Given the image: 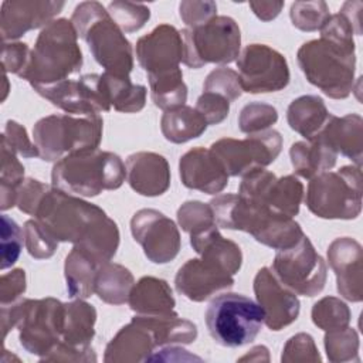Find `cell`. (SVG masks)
I'll use <instances>...</instances> for the list:
<instances>
[{
	"label": "cell",
	"mask_w": 363,
	"mask_h": 363,
	"mask_svg": "<svg viewBox=\"0 0 363 363\" xmlns=\"http://www.w3.org/2000/svg\"><path fill=\"white\" fill-rule=\"evenodd\" d=\"M34 218L58 242L79 245L101 262L111 261L119 247L118 225L101 207L55 187L45 193Z\"/></svg>",
	"instance_id": "6da1fadb"
},
{
	"label": "cell",
	"mask_w": 363,
	"mask_h": 363,
	"mask_svg": "<svg viewBox=\"0 0 363 363\" xmlns=\"http://www.w3.org/2000/svg\"><path fill=\"white\" fill-rule=\"evenodd\" d=\"M208 204L217 225L227 230L245 231L258 242L274 250L289 248L305 235L294 217L275 213L238 194H220Z\"/></svg>",
	"instance_id": "7a4b0ae2"
},
{
	"label": "cell",
	"mask_w": 363,
	"mask_h": 363,
	"mask_svg": "<svg viewBox=\"0 0 363 363\" xmlns=\"http://www.w3.org/2000/svg\"><path fill=\"white\" fill-rule=\"evenodd\" d=\"M77 38L78 34L71 20H52L40 31L34 48L30 51L28 62L18 77L37 88L65 81L69 75L78 74L84 58Z\"/></svg>",
	"instance_id": "3957f363"
},
{
	"label": "cell",
	"mask_w": 363,
	"mask_h": 363,
	"mask_svg": "<svg viewBox=\"0 0 363 363\" xmlns=\"http://www.w3.org/2000/svg\"><path fill=\"white\" fill-rule=\"evenodd\" d=\"M126 179V166L113 153L101 149L71 153L55 162L52 187L77 197H95L104 190L119 189Z\"/></svg>",
	"instance_id": "277c9868"
},
{
	"label": "cell",
	"mask_w": 363,
	"mask_h": 363,
	"mask_svg": "<svg viewBox=\"0 0 363 363\" xmlns=\"http://www.w3.org/2000/svg\"><path fill=\"white\" fill-rule=\"evenodd\" d=\"M71 23L78 37L88 44L95 61L105 68V72L129 77L133 68V48L101 3L84 1L78 4Z\"/></svg>",
	"instance_id": "5b68a950"
},
{
	"label": "cell",
	"mask_w": 363,
	"mask_h": 363,
	"mask_svg": "<svg viewBox=\"0 0 363 363\" xmlns=\"http://www.w3.org/2000/svg\"><path fill=\"white\" fill-rule=\"evenodd\" d=\"M306 79L333 99H345L353 91L356 55L354 45L326 38L303 43L296 54Z\"/></svg>",
	"instance_id": "8992f818"
},
{
	"label": "cell",
	"mask_w": 363,
	"mask_h": 363,
	"mask_svg": "<svg viewBox=\"0 0 363 363\" xmlns=\"http://www.w3.org/2000/svg\"><path fill=\"white\" fill-rule=\"evenodd\" d=\"M104 130L99 115L54 113L41 118L33 128V139L40 159L58 162L62 157L98 149Z\"/></svg>",
	"instance_id": "52a82bcc"
},
{
	"label": "cell",
	"mask_w": 363,
	"mask_h": 363,
	"mask_svg": "<svg viewBox=\"0 0 363 363\" xmlns=\"http://www.w3.org/2000/svg\"><path fill=\"white\" fill-rule=\"evenodd\" d=\"M204 320L216 343L240 347L255 340L264 323V311L242 294L225 292L208 303Z\"/></svg>",
	"instance_id": "ba28073f"
},
{
	"label": "cell",
	"mask_w": 363,
	"mask_h": 363,
	"mask_svg": "<svg viewBox=\"0 0 363 363\" xmlns=\"http://www.w3.org/2000/svg\"><path fill=\"white\" fill-rule=\"evenodd\" d=\"M305 203L309 211L320 218H356L362 211L360 166H343L312 177Z\"/></svg>",
	"instance_id": "9c48e42d"
},
{
	"label": "cell",
	"mask_w": 363,
	"mask_h": 363,
	"mask_svg": "<svg viewBox=\"0 0 363 363\" xmlns=\"http://www.w3.org/2000/svg\"><path fill=\"white\" fill-rule=\"evenodd\" d=\"M183 38V64L201 68L206 64H230L240 55L241 33L234 18L216 16L206 24L180 31Z\"/></svg>",
	"instance_id": "30bf717a"
},
{
	"label": "cell",
	"mask_w": 363,
	"mask_h": 363,
	"mask_svg": "<svg viewBox=\"0 0 363 363\" xmlns=\"http://www.w3.org/2000/svg\"><path fill=\"white\" fill-rule=\"evenodd\" d=\"M65 303L55 298L21 299L17 323L20 345L40 359L45 357L62 339Z\"/></svg>",
	"instance_id": "8fae6325"
},
{
	"label": "cell",
	"mask_w": 363,
	"mask_h": 363,
	"mask_svg": "<svg viewBox=\"0 0 363 363\" xmlns=\"http://www.w3.org/2000/svg\"><path fill=\"white\" fill-rule=\"evenodd\" d=\"M277 279L296 295L315 296L326 284V264L303 235L295 245L277 250L271 267Z\"/></svg>",
	"instance_id": "7c38bea8"
},
{
	"label": "cell",
	"mask_w": 363,
	"mask_h": 363,
	"mask_svg": "<svg viewBox=\"0 0 363 363\" xmlns=\"http://www.w3.org/2000/svg\"><path fill=\"white\" fill-rule=\"evenodd\" d=\"M282 149L278 130L267 129L248 135L245 139L223 138L211 143L210 150L223 164L228 176H245L271 164Z\"/></svg>",
	"instance_id": "4fadbf2b"
},
{
	"label": "cell",
	"mask_w": 363,
	"mask_h": 363,
	"mask_svg": "<svg viewBox=\"0 0 363 363\" xmlns=\"http://www.w3.org/2000/svg\"><path fill=\"white\" fill-rule=\"evenodd\" d=\"M242 92L267 94L284 89L291 79L285 57L267 44H250L238 55Z\"/></svg>",
	"instance_id": "5bb4252c"
},
{
	"label": "cell",
	"mask_w": 363,
	"mask_h": 363,
	"mask_svg": "<svg viewBox=\"0 0 363 363\" xmlns=\"http://www.w3.org/2000/svg\"><path fill=\"white\" fill-rule=\"evenodd\" d=\"M54 106L72 115H99L111 111L101 74H86L78 79H65L47 86L34 88Z\"/></svg>",
	"instance_id": "9a60e30c"
},
{
	"label": "cell",
	"mask_w": 363,
	"mask_h": 363,
	"mask_svg": "<svg viewBox=\"0 0 363 363\" xmlns=\"http://www.w3.org/2000/svg\"><path fill=\"white\" fill-rule=\"evenodd\" d=\"M133 240L155 264L173 261L182 247L180 233L173 220L155 208H142L130 220Z\"/></svg>",
	"instance_id": "2e32d148"
},
{
	"label": "cell",
	"mask_w": 363,
	"mask_h": 363,
	"mask_svg": "<svg viewBox=\"0 0 363 363\" xmlns=\"http://www.w3.org/2000/svg\"><path fill=\"white\" fill-rule=\"evenodd\" d=\"M254 294L264 311V323L271 330H281L298 319L299 299L295 292L284 286L272 269L261 268L254 278Z\"/></svg>",
	"instance_id": "e0dca14e"
},
{
	"label": "cell",
	"mask_w": 363,
	"mask_h": 363,
	"mask_svg": "<svg viewBox=\"0 0 363 363\" xmlns=\"http://www.w3.org/2000/svg\"><path fill=\"white\" fill-rule=\"evenodd\" d=\"M136 58L146 74L179 68L183 62L182 33L170 24H159L136 41Z\"/></svg>",
	"instance_id": "ac0fdd59"
},
{
	"label": "cell",
	"mask_w": 363,
	"mask_h": 363,
	"mask_svg": "<svg viewBox=\"0 0 363 363\" xmlns=\"http://www.w3.org/2000/svg\"><path fill=\"white\" fill-rule=\"evenodd\" d=\"M64 1L11 0L3 1L0 33L4 43L24 35L30 30L45 27L64 9Z\"/></svg>",
	"instance_id": "d6986e66"
},
{
	"label": "cell",
	"mask_w": 363,
	"mask_h": 363,
	"mask_svg": "<svg viewBox=\"0 0 363 363\" xmlns=\"http://www.w3.org/2000/svg\"><path fill=\"white\" fill-rule=\"evenodd\" d=\"M328 261L336 275L337 292L352 302L363 298V251L362 245L350 238H336L328 248Z\"/></svg>",
	"instance_id": "ffe728a7"
},
{
	"label": "cell",
	"mask_w": 363,
	"mask_h": 363,
	"mask_svg": "<svg viewBox=\"0 0 363 363\" xmlns=\"http://www.w3.org/2000/svg\"><path fill=\"white\" fill-rule=\"evenodd\" d=\"M233 285V275L203 258L186 261L174 277L176 291L194 302H203L220 291L230 289Z\"/></svg>",
	"instance_id": "44dd1931"
},
{
	"label": "cell",
	"mask_w": 363,
	"mask_h": 363,
	"mask_svg": "<svg viewBox=\"0 0 363 363\" xmlns=\"http://www.w3.org/2000/svg\"><path fill=\"white\" fill-rule=\"evenodd\" d=\"M182 183L191 190L217 194L228 184V174L210 149L193 147L179 162Z\"/></svg>",
	"instance_id": "7402d4cb"
},
{
	"label": "cell",
	"mask_w": 363,
	"mask_h": 363,
	"mask_svg": "<svg viewBox=\"0 0 363 363\" xmlns=\"http://www.w3.org/2000/svg\"><path fill=\"white\" fill-rule=\"evenodd\" d=\"M126 180L139 194L156 197L170 186V167L164 156L155 152H138L126 159Z\"/></svg>",
	"instance_id": "603a6c76"
},
{
	"label": "cell",
	"mask_w": 363,
	"mask_h": 363,
	"mask_svg": "<svg viewBox=\"0 0 363 363\" xmlns=\"http://www.w3.org/2000/svg\"><path fill=\"white\" fill-rule=\"evenodd\" d=\"M156 347L153 333L143 323L132 318L130 323L121 328L106 345L104 360L109 363L147 362Z\"/></svg>",
	"instance_id": "cb8c5ba5"
},
{
	"label": "cell",
	"mask_w": 363,
	"mask_h": 363,
	"mask_svg": "<svg viewBox=\"0 0 363 363\" xmlns=\"http://www.w3.org/2000/svg\"><path fill=\"white\" fill-rule=\"evenodd\" d=\"M190 245L204 261L235 275L242 264V252L238 244L224 238L217 225L190 235Z\"/></svg>",
	"instance_id": "d4e9b609"
},
{
	"label": "cell",
	"mask_w": 363,
	"mask_h": 363,
	"mask_svg": "<svg viewBox=\"0 0 363 363\" xmlns=\"http://www.w3.org/2000/svg\"><path fill=\"white\" fill-rule=\"evenodd\" d=\"M336 153H340L362 166L363 149V121L357 113H349L342 118L332 115L330 121L319 136Z\"/></svg>",
	"instance_id": "484cf974"
},
{
	"label": "cell",
	"mask_w": 363,
	"mask_h": 363,
	"mask_svg": "<svg viewBox=\"0 0 363 363\" xmlns=\"http://www.w3.org/2000/svg\"><path fill=\"white\" fill-rule=\"evenodd\" d=\"M128 303L136 315H169L174 312L176 301L164 279L143 277L132 286Z\"/></svg>",
	"instance_id": "4316f807"
},
{
	"label": "cell",
	"mask_w": 363,
	"mask_h": 363,
	"mask_svg": "<svg viewBox=\"0 0 363 363\" xmlns=\"http://www.w3.org/2000/svg\"><path fill=\"white\" fill-rule=\"evenodd\" d=\"M323 99L318 95H302L294 99L286 111V121L292 130L298 132L306 140L315 139L330 121Z\"/></svg>",
	"instance_id": "83f0119b"
},
{
	"label": "cell",
	"mask_w": 363,
	"mask_h": 363,
	"mask_svg": "<svg viewBox=\"0 0 363 363\" xmlns=\"http://www.w3.org/2000/svg\"><path fill=\"white\" fill-rule=\"evenodd\" d=\"M289 156L295 173L311 180L323 172H329L336 164L337 153L325 140L315 138L292 143Z\"/></svg>",
	"instance_id": "f1b7e54d"
},
{
	"label": "cell",
	"mask_w": 363,
	"mask_h": 363,
	"mask_svg": "<svg viewBox=\"0 0 363 363\" xmlns=\"http://www.w3.org/2000/svg\"><path fill=\"white\" fill-rule=\"evenodd\" d=\"M104 264L84 248L74 245L65 258L64 275L68 295L74 299H85L95 294V278L99 265Z\"/></svg>",
	"instance_id": "f546056e"
},
{
	"label": "cell",
	"mask_w": 363,
	"mask_h": 363,
	"mask_svg": "<svg viewBox=\"0 0 363 363\" xmlns=\"http://www.w3.org/2000/svg\"><path fill=\"white\" fill-rule=\"evenodd\" d=\"M96 311L82 299L65 303V322L61 342L75 349H91L95 336Z\"/></svg>",
	"instance_id": "4dcf8cb0"
},
{
	"label": "cell",
	"mask_w": 363,
	"mask_h": 363,
	"mask_svg": "<svg viewBox=\"0 0 363 363\" xmlns=\"http://www.w3.org/2000/svg\"><path fill=\"white\" fill-rule=\"evenodd\" d=\"M133 318L153 333L157 347L179 343L189 345L197 337L196 325L179 318L176 312L169 315H136Z\"/></svg>",
	"instance_id": "1f68e13d"
},
{
	"label": "cell",
	"mask_w": 363,
	"mask_h": 363,
	"mask_svg": "<svg viewBox=\"0 0 363 363\" xmlns=\"http://www.w3.org/2000/svg\"><path fill=\"white\" fill-rule=\"evenodd\" d=\"M207 126L203 115L187 105L164 111L160 119L162 133L172 143H184L196 139L206 132Z\"/></svg>",
	"instance_id": "d6a6232c"
},
{
	"label": "cell",
	"mask_w": 363,
	"mask_h": 363,
	"mask_svg": "<svg viewBox=\"0 0 363 363\" xmlns=\"http://www.w3.org/2000/svg\"><path fill=\"white\" fill-rule=\"evenodd\" d=\"M133 285V275L123 265L111 261L99 265L95 278V294L101 301L111 305L126 303Z\"/></svg>",
	"instance_id": "836d02e7"
},
{
	"label": "cell",
	"mask_w": 363,
	"mask_h": 363,
	"mask_svg": "<svg viewBox=\"0 0 363 363\" xmlns=\"http://www.w3.org/2000/svg\"><path fill=\"white\" fill-rule=\"evenodd\" d=\"M147 79L150 98L157 108L170 111L186 105L187 85L183 81L180 67L159 74H147Z\"/></svg>",
	"instance_id": "e575fe53"
},
{
	"label": "cell",
	"mask_w": 363,
	"mask_h": 363,
	"mask_svg": "<svg viewBox=\"0 0 363 363\" xmlns=\"http://www.w3.org/2000/svg\"><path fill=\"white\" fill-rule=\"evenodd\" d=\"M101 75L106 96L115 111L123 113H135L143 109L147 94L145 85L133 84L129 77H119L108 72Z\"/></svg>",
	"instance_id": "d590c367"
},
{
	"label": "cell",
	"mask_w": 363,
	"mask_h": 363,
	"mask_svg": "<svg viewBox=\"0 0 363 363\" xmlns=\"http://www.w3.org/2000/svg\"><path fill=\"white\" fill-rule=\"evenodd\" d=\"M303 199V184L292 174L277 177L264 196L261 206L271 208L275 213L294 217L299 211Z\"/></svg>",
	"instance_id": "8d00e7d4"
},
{
	"label": "cell",
	"mask_w": 363,
	"mask_h": 363,
	"mask_svg": "<svg viewBox=\"0 0 363 363\" xmlns=\"http://www.w3.org/2000/svg\"><path fill=\"white\" fill-rule=\"evenodd\" d=\"M11 149L1 143L0 167V208L6 211L17 204V193L24 179V166Z\"/></svg>",
	"instance_id": "74e56055"
},
{
	"label": "cell",
	"mask_w": 363,
	"mask_h": 363,
	"mask_svg": "<svg viewBox=\"0 0 363 363\" xmlns=\"http://www.w3.org/2000/svg\"><path fill=\"white\" fill-rule=\"evenodd\" d=\"M312 322L322 330L340 329L349 325L350 311L347 305L335 296H325L312 308Z\"/></svg>",
	"instance_id": "f35d334b"
},
{
	"label": "cell",
	"mask_w": 363,
	"mask_h": 363,
	"mask_svg": "<svg viewBox=\"0 0 363 363\" xmlns=\"http://www.w3.org/2000/svg\"><path fill=\"white\" fill-rule=\"evenodd\" d=\"M325 349L330 362H357L359 335L349 326L328 330L325 335Z\"/></svg>",
	"instance_id": "ab89813d"
},
{
	"label": "cell",
	"mask_w": 363,
	"mask_h": 363,
	"mask_svg": "<svg viewBox=\"0 0 363 363\" xmlns=\"http://www.w3.org/2000/svg\"><path fill=\"white\" fill-rule=\"evenodd\" d=\"M106 10L113 23L123 33H133L140 30L150 18L149 7L142 3L112 1L108 4Z\"/></svg>",
	"instance_id": "60d3db41"
},
{
	"label": "cell",
	"mask_w": 363,
	"mask_h": 363,
	"mask_svg": "<svg viewBox=\"0 0 363 363\" xmlns=\"http://www.w3.org/2000/svg\"><path fill=\"white\" fill-rule=\"evenodd\" d=\"M329 16V9L325 1H295L289 11L294 27L302 31L320 30Z\"/></svg>",
	"instance_id": "b9f144b4"
},
{
	"label": "cell",
	"mask_w": 363,
	"mask_h": 363,
	"mask_svg": "<svg viewBox=\"0 0 363 363\" xmlns=\"http://www.w3.org/2000/svg\"><path fill=\"white\" fill-rule=\"evenodd\" d=\"M177 221L183 231L190 235L199 234L213 225H217L210 204L201 201H186L177 210Z\"/></svg>",
	"instance_id": "7bdbcfd3"
},
{
	"label": "cell",
	"mask_w": 363,
	"mask_h": 363,
	"mask_svg": "<svg viewBox=\"0 0 363 363\" xmlns=\"http://www.w3.org/2000/svg\"><path fill=\"white\" fill-rule=\"evenodd\" d=\"M278 121V112L272 105L264 102L247 104L238 115V128L241 132L252 135L269 129Z\"/></svg>",
	"instance_id": "ee69618b"
},
{
	"label": "cell",
	"mask_w": 363,
	"mask_h": 363,
	"mask_svg": "<svg viewBox=\"0 0 363 363\" xmlns=\"http://www.w3.org/2000/svg\"><path fill=\"white\" fill-rule=\"evenodd\" d=\"M24 242L28 254L35 259L52 257L58 247V241L35 218L24 224Z\"/></svg>",
	"instance_id": "f6af8a7d"
},
{
	"label": "cell",
	"mask_w": 363,
	"mask_h": 363,
	"mask_svg": "<svg viewBox=\"0 0 363 363\" xmlns=\"http://www.w3.org/2000/svg\"><path fill=\"white\" fill-rule=\"evenodd\" d=\"M203 92H214L224 96L230 104L238 99L242 94L238 72L227 67L213 69L203 84Z\"/></svg>",
	"instance_id": "bcb514c9"
},
{
	"label": "cell",
	"mask_w": 363,
	"mask_h": 363,
	"mask_svg": "<svg viewBox=\"0 0 363 363\" xmlns=\"http://www.w3.org/2000/svg\"><path fill=\"white\" fill-rule=\"evenodd\" d=\"M24 231L9 216H1V271L13 267L23 248Z\"/></svg>",
	"instance_id": "7dc6e473"
},
{
	"label": "cell",
	"mask_w": 363,
	"mask_h": 363,
	"mask_svg": "<svg viewBox=\"0 0 363 363\" xmlns=\"http://www.w3.org/2000/svg\"><path fill=\"white\" fill-rule=\"evenodd\" d=\"M1 143L23 157H40L35 143H33L23 125L16 121H7L1 133Z\"/></svg>",
	"instance_id": "c3c4849f"
},
{
	"label": "cell",
	"mask_w": 363,
	"mask_h": 363,
	"mask_svg": "<svg viewBox=\"0 0 363 363\" xmlns=\"http://www.w3.org/2000/svg\"><path fill=\"white\" fill-rule=\"evenodd\" d=\"M282 362H320L315 340L308 333H296L284 346Z\"/></svg>",
	"instance_id": "681fc988"
},
{
	"label": "cell",
	"mask_w": 363,
	"mask_h": 363,
	"mask_svg": "<svg viewBox=\"0 0 363 363\" xmlns=\"http://www.w3.org/2000/svg\"><path fill=\"white\" fill-rule=\"evenodd\" d=\"M206 119L207 125H217L223 122L230 112V102L214 92H203L194 106Z\"/></svg>",
	"instance_id": "f907efd6"
},
{
	"label": "cell",
	"mask_w": 363,
	"mask_h": 363,
	"mask_svg": "<svg viewBox=\"0 0 363 363\" xmlns=\"http://www.w3.org/2000/svg\"><path fill=\"white\" fill-rule=\"evenodd\" d=\"M50 190V187L40 180L35 179H26L21 186L18 187L17 193V207L30 216H34L43 197Z\"/></svg>",
	"instance_id": "816d5d0a"
},
{
	"label": "cell",
	"mask_w": 363,
	"mask_h": 363,
	"mask_svg": "<svg viewBox=\"0 0 363 363\" xmlns=\"http://www.w3.org/2000/svg\"><path fill=\"white\" fill-rule=\"evenodd\" d=\"M180 18L189 26L196 28L217 16V4L213 1H182L179 6Z\"/></svg>",
	"instance_id": "f5cc1de1"
},
{
	"label": "cell",
	"mask_w": 363,
	"mask_h": 363,
	"mask_svg": "<svg viewBox=\"0 0 363 363\" xmlns=\"http://www.w3.org/2000/svg\"><path fill=\"white\" fill-rule=\"evenodd\" d=\"M30 48L26 43H3L1 51V68L3 72H13L20 75V72L26 68L30 57Z\"/></svg>",
	"instance_id": "db71d44e"
},
{
	"label": "cell",
	"mask_w": 363,
	"mask_h": 363,
	"mask_svg": "<svg viewBox=\"0 0 363 363\" xmlns=\"http://www.w3.org/2000/svg\"><path fill=\"white\" fill-rule=\"evenodd\" d=\"M26 271L16 268L0 278V299L1 306L13 303L21 298L26 292Z\"/></svg>",
	"instance_id": "11a10c76"
},
{
	"label": "cell",
	"mask_w": 363,
	"mask_h": 363,
	"mask_svg": "<svg viewBox=\"0 0 363 363\" xmlns=\"http://www.w3.org/2000/svg\"><path fill=\"white\" fill-rule=\"evenodd\" d=\"M44 362H96V354L91 349L82 350L71 347L62 342H60L45 357L40 359Z\"/></svg>",
	"instance_id": "9f6ffc18"
},
{
	"label": "cell",
	"mask_w": 363,
	"mask_h": 363,
	"mask_svg": "<svg viewBox=\"0 0 363 363\" xmlns=\"http://www.w3.org/2000/svg\"><path fill=\"white\" fill-rule=\"evenodd\" d=\"M153 360H162V362H183V360H201V357L190 354L189 350H184L182 347H177L174 345H169V346H162L159 350H155L147 362H153Z\"/></svg>",
	"instance_id": "6f0895ef"
},
{
	"label": "cell",
	"mask_w": 363,
	"mask_h": 363,
	"mask_svg": "<svg viewBox=\"0 0 363 363\" xmlns=\"http://www.w3.org/2000/svg\"><path fill=\"white\" fill-rule=\"evenodd\" d=\"M248 6L252 9L254 14L262 20V21H269L274 20L279 11L284 7L282 1H251Z\"/></svg>",
	"instance_id": "680465c9"
},
{
	"label": "cell",
	"mask_w": 363,
	"mask_h": 363,
	"mask_svg": "<svg viewBox=\"0 0 363 363\" xmlns=\"http://www.w3.org/2000/svg\"><path fill=\"white\" fill-rule=\"evenodd\" d=\"M362 7H363L362 1H346L343 4V7L340 9V11H339L340 14H343L350 21V24L354 28V34L356 35L362 34V30H360V11H362Z\"/></svg>",
	"instance_id": "91938a15"
}]
</instances>
